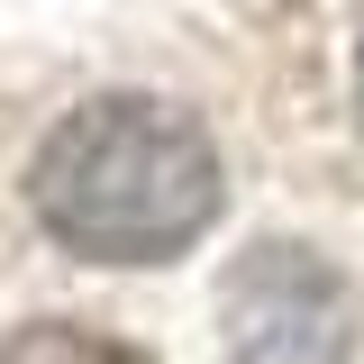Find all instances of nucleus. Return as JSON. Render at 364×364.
Returning <instances> with one entry per match:
<instances>
[{
	"mask_svg": "<svg viewBox=\"0 0 364 364\" xmlns=\"http://www.w3.org/2000/svg\"><path fill=\"white\" fill-rule=\"evenodd\" d=\"M228 364H355V282L318 246L255 237L219 282Z\"/></svg>",
	"mask_w": 364,
	"mask_h": 364,
	"instance_id": "nucleus-2",
	"label": "nucleus"
},
{
	"mask_svg": "<svg viewBox=\"0 0 364 364\" xmlns=\"http://www.w3.org/2000/svg\"><path fill=\"white\" fill-rule=\"evenodd\" d=\"M0 364H155V355L128 346V337H109V328H82V318H28L0 346Z\"/></svg>",
	"mask_w": 364,
	"mask_h": 364,
	"instance_id": "nucleus-3",
	"label": "nucleus"
},
{
	"mask_svg": "<svg viewBox=\"0 0 364 364\" xmlns=\"http://www.w3.org/2000/svg\"><path fill=\"white\" fill-rule=\"evenodd\" d=\"M28 210L82 264H173L219 228L228 164L191 109L109 91L37 146Z\"/></svg>",
	"mask_w": 364,
	"mask_h": 364,
	"instance_id": "nucleus-1",
	"label": "nucleus"
},
{
	"mask_svg": "<svg viewBox=\"0 0 364 364\" xmlns=\"http://www.w3.org/2000/svg\"><path fill=\"white\" fill-rule=\"evenodd\" d=\"M355 109H364V64H355Z\"/></svg>",
	"mask_w": 364,
	"mask_h": 364,
	"instance_id": "nucleus-4",
	"label": "nucleus"
}]
</instances>
